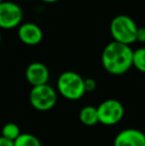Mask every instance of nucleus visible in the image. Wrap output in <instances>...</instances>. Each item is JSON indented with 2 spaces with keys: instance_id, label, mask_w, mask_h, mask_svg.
I'll list each match as a JSON object with an SVG mask.
<instances>
[{
  "instance_id": "nucleus-1",
  "label": "nucleus",
  "mask_w": 145,
  "mask_h": 146,
  "mask_svg": "<svg viewBox=\"0 0 145 146\" xmlns=\"http://www.w3.org/2000/svg\"><path fill=\"white\" fill-rule=\"evenodd\" d=\"M133 50L130 46L112 41L105 46L101 54V63L107 73L123 75L132 67Z\"/></svg>"
},
{
  "instance_id": "nucleus-2",
  "label": "nucleus",
  "mask_w": 145,
  "mask_h": 146,
  "mask_svg": "<svg viewBox=\"0 0 145 146\" xmlns=\"http://www.w3.org/2000/svg\"><path fill=\"white\" fill-rule=\"evenodd\" d=\"M110 34L113 41L130 46L136 42V33L138 27L134 20L129 16L117 15L110 22Z\"/></svg>"
},
{
  "instance_id": "nucleus-3",
  "label": "nucleus",
  "mask_w": 145,
  "mask_h": 146,
  "mask_svg": "<svg viewBox=\"0 0 145 146\" xmlns=\"http://www.w3.org/2000/svg\"><path fill=\"white\" fill-rule=\"evenodd\" d=\"M57 88L65 98L77 100L85 94V79L75 72H64L58 78Z\"/></svg>"
},
{
  "instance_id": "nucleus-4",
  "label": "nucleus",
  "mask_w": 145,
  "mask_h": 146,
  "mask_svg": "<svg viewBox=\"0 0 145 146\" xmlns=\"http://www.w3.org/2000/svg\"><path fill=\"white\" fill-rule=\"evenodd\" d=\"M57 92L48 84L33 87L30 92L29 100L31 106L41 111H46L56 106Z\"/></svg>"
},
{
  "instance_id": "nucleus-5",
  "label": "nucleus",
  "mask_w": 145,
  "mask_h": 146,
  "mask_svg": "<svg viewBox=\"0 0 145 146\" xmlns=\"http://www.w3.org/2000/svg\"><path fill=\"white\" fill-rule=\"evenodd\" d=\"M99 121L103 125L117 124L124 115V108L120 102L116 100H107L97 106Z\"/></svg>"
},
{
  "instance_id": "nucleus-6",
  "label": "nucleus",
  "mask_w": 145,
  "mask_h": 146,
  "mask_svg": "<svg viewBox=\"0 0 145 146\" xmlns=\"http://www.w3.org/2000/svg\"><path fill=\"white\" fill-rule=\"evenodd\" d=\"M23 10L17 3L3 1L0 4V29H13L21 25Z\"/></svg>"
},
{
  "instance_id": "nucleus-7",
  "label": "nucleus",
  "mask_w": 145,
  "mask_h": 146,
  "mask_svg": "<svg viewBox=\"0 0 145 146\" xmlns=\"http://www.w3.org/2000/svg\"><path fill=\"white\" fill-rule=\"evenodd\" d=\"M113 146H145V133L136 128H126L115 136Z\"/></svg>"
},
{
  "instance_id": "nucleus-8",
  "label": "nucleus",
  "mask_w": 145,
  "mask_h": 146,
  "mask_svg": "<svg viewBox=\"0 0 145 146\" xmlns=\"http://www.w3.org/2000/svg\"><path fill=\"white\" fill-rule=\"evenodd\" d=\"M18 38L23 44L28 46H36L43 40L42 29L35 23L26 22L20 25L18 29Z\"/></svg>"
},
{
  "instance_id": "nucleus-9",
  "label": "nucleus",
  "mask_w": 145,
  "mask_h": 146,
  "mask_svg": "<svg viewBox=\"0 0 145 146\" xmlns=\"http://www.w3.org/2000/svg\"><path fill=\"white\" fill-rule=\"evenodd\" d=\"M50 78L49 70L44 64L34 62L30 64L26 69V79L28 83L33 87L46 85Z\"/></svg>"
},
{
  "instance_id": "nucleus-10",
  "label": "nucleus",
  "mask_w": 145,
  "mask_h": 146,
  "mask_svg": "<svg viewBox=\"0 0 145 146\" xmlns=\"http://www.w3.org/2000/svg\"><path fill=\"white\" fill-rule=\"evenodd\" d=\"M79 120L81 123L87 126H91L99 123V114L97 108L93 106H87L83 108L79 111Z\"/></svg>"
},
{
  "instance_id": "nucleus-11",
  "label": "nucleus",
  "mask_w": 145,
  "mask_h": 146,
  "mask_svg": "<svg viewBox=\"0 0 145 146\" xmlns=\"http://www.w3.org/2000/svg\"><path fill=\"white\" fill-rule=\"evenodd\" d=\"M20 135H21L20 128L16 123L13 122L6 123L3 126V128H2L1 136H3L4 138L8 139V140L12 141V142H14Z\"/></svg>"
},
{
  "instance_id": "nucleus-12",
  "label": "nucleus",
  "mask_w": 145,
  "mask_h": 146,
  "mask_svg": "<svg viewBox=\"0 0 145 146\" xmlns=\"http://www.w3.org/2000/svg\"><path fill=\"white\" fill-rule=\"evenodd\" d=\"M14 146H42V144L35 135L30 133H21V135L14 141Z\"/></svg>"
},
{
  "instance_id": "nucleus-13",
  "label": "nucleus",
  "mask_w": 145,
  "mask_h": 146,
  "mask_svg": "<svg viewBox=\"0 0 145 146\" xmlns=\"http://www.w3.org/2000/svg\"><path fill=\"white\" fill-rule=\"evenodd\" d=\"M132 67L145 74V48H138L133 51Z\"/></svg>"
},
{
  "instance_id": "nucleus-14",
  "label": "nucleus",
  "mask_w": 145,
  "mask_h": 146,
  "mask_svg": "<svg viewBox=\"0 0 145 146\" xmlns=\"http://www.w3.org/2000/svg\"><path fill=\"white\" fill-rule=\"evenodd\" d=\"M97 88V83L93 79L91 78H87L85 79V92H93Z\"/></svg>"
},
{
  "instance_id": "nucleus-15",
  "label": "nucleus",
  "mask_w": 145,
  "mask_h": 146,
  "mask_svg": "<svg viewBox=\"0 0 145 146\" xmlns=\"http://www.w3.org/2000/svg\"><path fill=\"white\" fill-rule=\"evenodd\" d=\"M136 42L145 43V27H138L136 33Z\"/></svg>"
},
{
  "instance_id": "nucleus-16",
  "label": "nucleus",
  "mask_w": 145,
  "mask_h": 146,
  "mask_svg": "<svg viewBox=\"0 0 145 146\" xmlns=\"http://www.w3.org/2000/svg\"><path fill=\"white\" fill-rule=\"evenodd\" d=\"M0 146H14V142L4 138L3 136H0Z\"/></svg>"
},
{
  "instance_id": "nucleus-17",
  "label": "nucleus",
  "mask_w": 145,
  "mask_h": 146,
  "mask_svg": "<svg viewBox=\"0 0 145 146\" xmlns=\"http://www.w3.org/2000/svg\"><path fill=\"white\" fill-rule=\"evenodd\" d=\"M43 2H46V3H54V2H57L59 0H41Z\"/></svg>"
},
{
  "instance_id": "nucleus-18",
  "label": "nucleus",
  "mask_w": 145,
  "mask_h": 146,
  "mask_svg": "<svg viewBox=\"0 0 145 146\" xmlns=\"http://www.w3.org/2000/svg\"><path fill=\"white\" fill-rule=\"evenodd\" d=\"M1 39H2V37H1V32H0V44H1Z\"/></svg>"
},
{
  "instance_id": "nucleus-19",
  "label": "nucleus",
  "mask_w": 145,
  "mask_h": 146,
  "mask_svg": "<svg viewBox=\"0 0 145 146\" xmlns=\"http://www.w3.org/2000/svg\"><path fill=\"white\" fill-rule=\"evenodd\" d=\"M4 1V0H0V4H1L2 3V2H3Z\"/></svg>"
},
{
  "instance_id": "nucleus-20",
  "label": "nucleus",
  "mask_w": 145,
  "mask_h": 146,
  "mask_svg": "<svg viewBox=\"0 0 145 146\" xmlns=\"http://www.w3.org/2000/svg\"><path fill=\"white\" fill-rule=\"evenodd\" d=\"M29 1H32V0H29Z\"/></svg>"
}]
</instances>
